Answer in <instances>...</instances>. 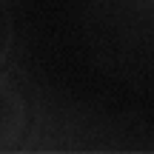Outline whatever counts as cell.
I'll list each match as a JSON object with an SVG mask.
<instances>
[{"mask_svg":"<svg viewBox=\"0 0 154 154\" xmlns=\"http://www.w3.org/2000/svg\"><path fill=\"white\" fill-rule=\"evenodd\" d=\"M26 126V103L6 77H0V151L11 149Z\"/></svg>","mask_w":154,"mask_h":154,"instance_id":"6da1fadb","label":"cell"}]
</instances>
